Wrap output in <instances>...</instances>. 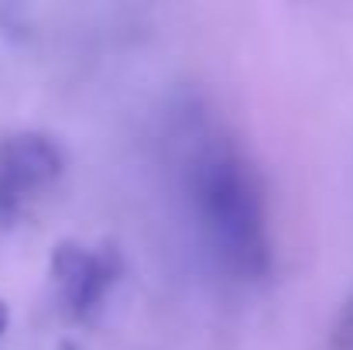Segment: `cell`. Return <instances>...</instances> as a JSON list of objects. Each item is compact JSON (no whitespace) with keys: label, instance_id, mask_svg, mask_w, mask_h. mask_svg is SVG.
Segmentation results:
<instances>
[{"label":"cell","instance_id":"4","mask_svg":"<svg viewBox=\"0 0 353 350\" xmlns=\"http://www.w3.org/2000/svg\"><path fill=\"white\" fill-rule=\"evenodd\" d=\"M330 350H353V292L347 295L336 323H333V337H330Z\"/></svg>","mask_w":353,"mask_h":350},{"label":"cell","instance_id":"1","mask_svg":"<svg viewBox=\"0 0 353 350\" xmlns=\"http://www.w3.org/2000/svg\"><path fill=\"white\" fill-rule=\"evenodd\" d=\"M192 227L213 268L236 285H257L271 275L268 196L254 162L213 127L189 148L182 165Z\"/></svg>","mask_w":353,"mask_h":350},{"label":"cell","instance_id":"3","mask_svg":"<svg viewBox=\"0 0 353 350\" xmlns=\"http://www.w3.org/2000/svg\"><path fill=\"white\" fill-rule=\"evenodd\" d=\"M120 271H123V264L114 247L93 251L79 240H62L52 251V282L59 289L62 309L72 320H90L103 306Z\"/></svg>","mask_w":353,"mask_h":350},{"label":"cell","instance_id":"2","mask_svg":"<svg viewBox=\"0 0 353 350\" xmlns=\"http://www.w3.org/2000/svg\"><path fill=\"white\" fill-rule=\"evenodd\" d=\"M65 172V151L41 130L0 137V231H10L31 200L48 193Z\"/></svg>","mask_w":353,"mask_h":350},{"label":"cell","instance_id":"5","mask_svg":"<svg viewBox=\"0 0 353 350\" xmlns=\"http://www.w3.org/2000/svg\"><path fill=\"white\" fill-rule=\"evenodd\" d=\"M7 323H10V313H7V306L0 302V333L7 330Z\"/></svg>","mask_w":353,"mask_h":350}]
</instances>
